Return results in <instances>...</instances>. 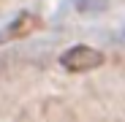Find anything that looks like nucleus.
Listing matches in <instances>:
<instances>
[{"instance_id": "obj_1", "label": "nucleus", "mask_w": 125, "mask_h": 122, "mask_svg": "<svg viewBox=\"0 0 125 122\" xmlns=\"http://www.w3.org/2000/svg\"><path fill=\"white\" fill-rule=\"evenodd\" d=\"M60 65L71 73H87V71H95L98 65H103V54L93 46L79 44V46H71L60 54Z\"/></svg>"}, {"instance_id": "obj_2", "label": "nucleus", "mask_w": 125, "mask_h": 122, "mask_svg": "<svg viewBox=\"0 0 125 122\" xmlns=\"http://www.w3.org/2000/svg\"><path fill=\"white\" fill-rule=\"evenodd\" d=\"M41 25V19L35 16V14H19L14 22L0 33V44H3V41H8V38H25V35H33V30Z\"/></svg>"}]
</instances>
